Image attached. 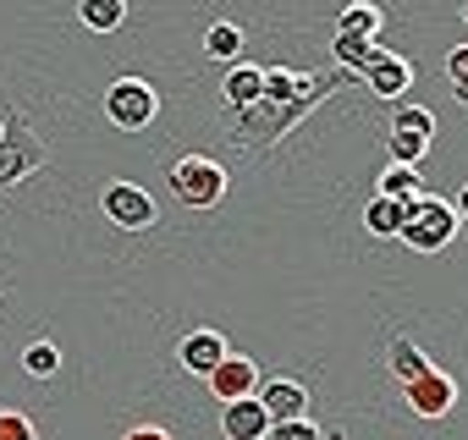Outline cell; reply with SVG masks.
<instances>
[{
    "instance_id": "6da1fadb",
    "label": "cell",
    "mask_w": 468,
    "mask_h": 440,
    "mask_svg": "<svg viewBox=\"0 0 468 440\" xmlns=\"http://www.w3.org/2000/svg\"><path fill=\"white\" fill-rule=\"evenodd\" d=\"M457 209L446 204V198H413L408 204V226H402V243L413 248V254H435V248H446L452 237H457Z\"/></svg>"
},
{
    "instance_id": "7a4b0ae2",
    "label": "cell",
    "mask_w": 468,
    "mask_h": 440,
    "mask_svg": "<svg viewBox=\"0 0 468 440\" xmlns=\"http://www.w3.org/2000/svg\"><path fill=\"white\" fill-rule=\"evenodd\" d=\"M171 193H176V204H187V209H209V204H220V193H226V171H220L209 154H182V160L171 165Z\"/></svg>"
},
{
    "instance_id": "3957f363",
    "label": "cell",
    "mask_w": 468,
    "mask_h": 440,
    "mask_svg": "<svg viewBox=\"0 0 468 440\" xmlns=\"http://www.w3.org/2000/svg\"><path fill=\"white\" fill-rule=\"evenodd\" d=\"M105 116H111L116 127H127V132L149 127V121H154V89H149L144 78H116V83L105 89Z\"/></svg>"
},
{
    "instance_id": "277c9868",
    "label": "cell",
    "mask_w": 468,
    "mask_h": 440,
    "mask_svg": "<svg viewBox=\"0 0 468 440\" xmlns=\"http://www.w3.org/2000/svg\"><path fill=\"white\" fill-rule=\"evenodd\" d=\"M402 396H408V407H413L419 418H446V413L457 407V385H452V374H441V369H424L413 385H402Z\"/></svg>"
},
{
    "instance_id": "5b68a950",
    "label": "cell",
    "mask_w": 468,
    "mask_h": 440,
    "mask_svg": "<svg viewBox=\"0 0 468 440\" xmlns=\"http://www.w3.org/2000/svg\"><path fill=\"white\" fill-rule=\"evenodd\" d=\"M105 215L127 232H144V226H154V198L138 182H116V187H105Z\"/></svg>"
},
{
    "instance_id": "8992f818",
    "label": "cell",
    "mask_w": 468,
    "mask_h": 440,
    "mask_svg": "<svg viewBox=\"0 0 468 440\" xmlns=\"http://www.w3.org/2000/svg\"><path fill=\"white\" fill-rule=\"evenodd\" d=\"M209 396H220V407L243 402V396H260V369L249 358H238V352H226V363L209 374Z\"/></svg>"
},
{
    "instance_id": "52a82bcc",
    "label": "cell",
    "mask_w": 468,
    "mask_h": 440,
    "mask_svg": "<svg viewBox=\"0 0 468 440\" xmlns=\"http://www.w3.org/2000/svg\"><path fill=\"white\" fill-rule=\"evenodd\" d=\"M220 435H226V440H271V413L260 407V396L226 402V407H220Z\"/></svg>"
},
{
    "instance_id": "ba28073f",
    "label": "cell",
    "mask_w": 468,
    "mask_h": 440,
    "mask_svg": "<svg viewBox=\"0 0 468 440\" xmlns=\"http://www.w3.org/2000/svg\"><path fill=\"white\" fill-rule=\"evenodd\" d=\"M182 369L187 374H198V380H209L220 363H226V336L220 330H193V336H182Z\"/></svg>"
},
{
    "instance_id": "9c48e42d",
    "label": "cell",
    "mask_w": 468,
    "mask_h": 440,
    "mask_svg": "<svg viewBox=\"0 0 468 440\" xmlns=\"http://www.w3.org/2000/svg\"><path fill=\"white\" fill-rule=\"evenodd\" d=\"M260 407L271 413V424H292V418H309V391L298 380H271L260 391Z\"/></svg>"
},
{
    "instance_id": "30bf717a",
    "label": "cell",
    "mask_w": 468,
    "mask_h": 440,
    "mask_svg": "<svg viewBox=\"0 0 468 440\" xmlns=\"http://www.w3.org/2000/svg\"><path fill=\"white\" fill-rule=\"evenodd\" d=\"M364 78H369V89H375L380 100H402V94H408V83H413V67H408L402 56L380 50V56H375V67H369Z\"/></svg>"
},
{
    "instance_id": "8fae6325",
    "label": "cell",
    "mask_w": 468,
    "mask_h": 440,
    "mask_svg": "<svg viewBox=\"0 0 468 440\" xmlns=\"http://www.w3.org/2000/svg\"><path fill=\"white\" fill-rule=\"evenodd\" d=\"M386 363H391V380H397V385H413L424 369H435L413 336H391V347H386Z\"/></svg>"
},
{
    "instance_id": "7c38bea8",
    "label": "cell",
    "mask_w": 468,
    "mask_h": 440,
    "mask_svg": "<svg viewBox=\"0 0 468 440\" xmlns=\"http://www.w3.org/2000/svg\"><path fill=\"white\" fill-rule=\"evenodd\" d=\"M265 100V72L260 67H231V78H226V105L231 110H254Z\"/></svg>"
},
{
    "instance_id": "4fadbf2b",
    "label": "cell",
    "mask_w": 468,
    "mask_h": 440,
    "mask_svg": "<svg viewBox=\"0 0 468 440\" xmlns=\"http://www.w3.org/2000/svg\"><path fill=\"white\" fill-rule=\"evenodd\" d=\"M380 28H386V12L369 6V0H353V6L336 17V34H358V39H375V45H380Z\"/></svg>"
},
{
    "instance_id": "5bb4252c",
    "label": "cell",
    "mask_w": 468,
    "mask_h": 440,
    "mask_svg": "<svg viewBox=\"0 0 468 440\" xmlns=\"http://www.w3.org/2000/svg\"><path fill=\"white\" fill-rule=\"evenodd\" d=\"M364 226H369L375 237H402V226H408V204H397V198H375V204L364 209Z\"/></svg>"
},
{
    "instance_id": "9a60e30c",
    "label": "cell",
    "mask_w": 468,
    "mask_h": 440,
    "mask_svg": "<svg viewBox=\"0 0 468 440\" xmlns=\"http://www.w3.org/2000/svg\"><path fill=\"white\" fill-rule=\"evenodd\" d=\"M380 198L413 204V198H424V176H419V171H408V165H386V171H380Z\"/></svg>"
},
{
    "instance_id": "2e32d148",
    "label": "cell",
    "mask_w": 468,
    "mask_h": 440,
    "mask_svg": "<svg viewBox=\"0 0 468 440\" xmlns=\"http://www.w3.org/2000/svg\"><path fill=\"white\" fill-rule=\"evenodd\" d=\"M78 17H83V28H94V34H116V28L127 23V6H122V0H83Z\"/></svg>"
},
{
    "instance_id": "e0dca14e",
    "label": "cell",
    "mask_w": 468,
    "mask_h": 440,
    "mask_svg": "<svg viewBox=\"0 0 468 440\" xmlns=\"http://www.w3.org/2000/svg\"><path fill=\"white\" fill-rule=\"evenodd\" d=\"M331 50H336V61H342V67H358V72H369V67H375V56H380V45H375V39H358V34H336V45H331Z\"/></svg>"
},
{
    "instance_id": "ac0fdd59",
    "label": "cell",
    "mask_w": 468,
    "mask_h": 440,
    "mask_svg": "<svg viewBox=\"0 0 468 440\" xmlns=\"http://www.w3.org/2000/svg\"><path fill=\"white\" fill-rule=\"evenodd\" d=\"M204 50H209L215 61H238V56H243V28H238V23H215V28L204 34Z\"/></svg>"
},
{
    "instance_id": "d6986e66",
    "label": "cell",
    "mask_w": 468,
    "mask_h": 440,
    "mask_svg": "<svg viewBox=\"0 0 468 440\" xmlns=\"http://www.w3.org/2000/svg\"><path fill=\"white\" fill-rule=\"evenodd\" d=\"M391 127H397V132H413V138L430 143V138H435V110H424V105H402V110L391 116Z\"/></svg>"
},
{
    "instance_id": "ffe728a7",
    "label": "cell",
    "mask_w": 468,
    "mask_h": 440,
    "mask_svg": "<svg viewBox=\"0 0 468 440\" xmlns=\"http://www.w3.org/2000/svg\"><path fill=\"white\" fill-rule=\"evenodd\" d=\"M386 149H391V165H408V171H413V165L424 160V149H430V143H424V138H413V132H397V127H391V132H386Z\"/></svg>"
},
{
    "instance_id": "44dd1931",
    "label": "cell",
    "mask_w": 468,
    "mask_h": 440,
    "mask_svg": "<svg viewBox=\"0 0 468 440\" xmlns=\"http://www.w3.org/2000/svg\"><path fill=\"white\" fill-rule=\"evenodd\" d=\"M23 369H28V374H39V380H50V374L61 369L56 341H28V347H23Z\"/></svg>"
},
{
    "instance_id": "7402d4cb",
    "label": "cell",
    "mask_w": 468,
    "mask_h": 440,
    "mask_svg": "<svg viewBox=\"0 0 468 440\" xmlns=\"http://www.w3.org/2000/svg\"><path fill=\"white\" fill-rule=\"evenodd\" d=\"M298 89H303V78H298V72H287V67H276V72H265V100H276V105H287V100H298Z\"/></svg>"
},
{
    "instance_id": "603a6c76",
    "label": "cell",
    "mask_w": 468,
    "mask_h": 440,
    "mask_svg": "<svg viewBox=\"0 0 468 440\" xmlns=\"http://www.w3.org/2000/svg\"><path fill=\"white\" fill-rule=\"evenodd\" d=\"M28 160H34V149H6V143H0V187H12V182H23Z\"/></svg>"
},
{
    "instance_id": "cb8c5ba5",
    "label": "cell",
    "mask_w": 468,
    "mask_h": 440,
    "mask_svg": "<svg viewBox=\"0 0 468 440\" xmlns=\"http://www.w3.org/2000/svg\"><path fill=\"white\" fill-rule=\"evenodd\" d=\"M0 440H39V429H34V418H28V413L0 407Z\"/></svg>"
},
{
    "instance_id": "d4e9b609",
    "label": "cell",
    "mask_w": 468,
    "mask_h": 440,
    "mask_svg": "<svg viewBox=\"0 0 468 440\" xmlns=\"http://www.w3.org/2000/svg\"><path fill=\"white\" fill-rule=\"evenodd\" d=\"M271 440H320V429L309 418H292V424H271Z\"/></svg>"
},
{
    "instance_id": "484cf974",
    "label": "cell",
    "mask_w": 468,
    "mask_h": 440,
    "mask_svg": "<svg viewBox=\"0 0 468 440\" xmlns=\"http://www.w3.org/2000/svg\"><path fill=\"white\" fill-rule=\"evenodd\" d=\"M446 72H452V83H468V45H457L446 56Z\"/></svg>"
},
{
    "instance_id": "4316f807",
    "label": "cell",
    "mask_w": 468,
    "mask_h": 440,
    "mask_svg": "<svg viewBox=\"0 0 468 440\" xmlns=\"http://www.w3.org/2000/svg\"><path fill=\"white\" fill-rule=\"evenodd\" d=\"M122 440H171V435H165L160 424H138V429H127Z\"/></svg>"
},
{
    "instance_id": "83f0119b",
    "label": "cell",
    "mask_w": 468,
    "mask_h": 440,
    "mask_svg": "<svg viewBox=\"0 0 468 440\" xmlns=\"http://www.w3.org/2000/svg\"><path fill=\"white\" fill-rule=\"evenodd\" d=\"M452 209H457V220L468 226V182H463V193H457V204H452Z\"/></svg>"
},
{
    "instance_id": "f1b7e54d",
    "label": "cell",
    "mask_w": 468,
    "mask_h": 440,
    "mask_svg": "<svg viewBox=\"0 0 468 440\" xmlns=\"http://www.w3.org/2000/svg\"><path fill=\"white\" fill-rule=\"evenodd\" d=\"M457 105H468V83H457Z\"/></svg>"
},
{
    "instance_id": "f546056e",
    "label": "cell",
    "mask_w": 468,
    "mask_h": 440,
    "mask_svg": "<svg viewBox=\"0 0 468 440\" xmlns=\"http://www.w3.org/2000/svg\"><path fill=\"white\" fill-rule=\"evenodd\" d=\"M0 143H6V121H0Z\"/></svg>"
},
{
    "instance_id": "4dcf8cb0",
    "label": "cell",
    "mask_w": 468,
    "mask_h": 440,
    "mask_svg": "<svg viewBox=\"0 0 468 440\" xmlns=\"http://www.w3.org/2000/svg\"><path fill=\"white\" fill-rule=\"evenodd\" d=\"M463 23H468V6H463Z\"/></svg>"
},
{
    "instance_id": "1f68e13d",
    "label": "cell",
    "mask_w": 468,
    "mask_h": 440,
    "mask_svg": "<svg viewBox=\"0 0 468 440\" xmlns=\"http://www.w3.org/2000/svg\"><path fill=\"white\" fill-rule=\"evenodd\" d=\"M463 232H468V226H463Z\"/></svg>"
}]
</instances>
